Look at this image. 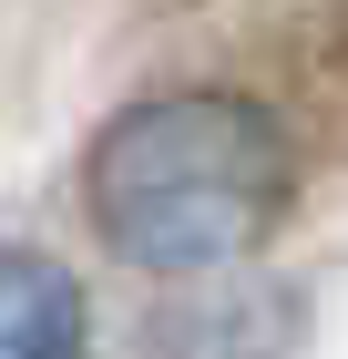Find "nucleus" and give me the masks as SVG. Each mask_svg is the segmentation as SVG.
I'll list each match as a JSON object with an SVG mask.
<instances>
[{
  "label": "nucleus",
  "mask_w": 348,
  "mask_h": 359,
  "mask_svg": "<svg viewBox=\"0 0 348 359\" xmlns=\"http://www.w3.org/2000/svg\"><path fill=\"white\" fill-rule=\"evenodd\" d=\"M82 195L113 257L195 277L267 236L287 195V134L246 93H154L92 134Z\"/></svg>",
  "instance_id": "f257e3e1"
},
{
  "label": "nucleus",
  "mask_w": 348,
  "mask_h": 359,
  "mask_svg": "<svg viewBox=\"0 0 348 359\" xmlns=\"http://www.w3.org/2000/svg\"><path fill=\"white\" fill-rule=\"evenodd\" d=\"M0 359H82V287L31 247H0Z\"/></svg>",
  "instance_id": "f03ea898"
}]
</instances>
